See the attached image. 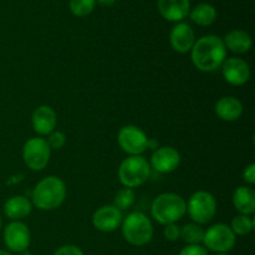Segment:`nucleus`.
Instances as JSON below:
<instances>
[{"label":"nucleus","instance_id":"9","mask_svg":"<svg viewBox=\"0 0 255 255\" xmlns=\"http://www.w3.org/2000/svg\"><path fill=\"white\" fill-rule=\"evenodd\" d=\"M117 142L122 151L129 156H142L147 149L148 137L139 127L127 125L119 131Z\"/></svg>","mask_w":255,"mask_h":255},{"label":"nucleus","instance_id":"26","mask_svg":"<svg viewBox=\"0 0 255 255\" xmlns=\"http://www.w3.org/2000/svg\"><path fill=\"white\" fill-rule=\"evenodd\" d=\"M46 142L49 144L50 149H60L66 143V136H65L64 132L54 131L49 134Z\"/></svg>","mask_w":255,"mask_h":255},{"label":"nucleus","instance_id":"34","mask_svg":"<svg viewBox=\"0 0 255 255\" xmlns=\"http://www.w3.org/2000/svg\"><path fill=\"white\" fill-rule=\"evenodd\" d=\"M1 226H2V221H1V217H0V229H1Z\"/></svg>","mask_w":255,"mask_h":255},{"label":"nucleus","instance_id":"10","mask_svg":"<svg viewBox=\"0 0 255 255\" xmlns=\"http://www.w3.org/2000/svg\"><path fill=\"white\" fill-rule=\"evenodd\" d=\"M4 243L10 253H21L27 251L31 243L29 227L21 221H14L4 229Z\"/></svg>","mask_w":255,"mask_h":255},{"label":"nucleus","instance_id":"6","mask_svg":"<svg viewBox=\"0 0 255 255\" xmlns=\"http://www.w3.org/2000/svg\"><path fill=\"white\" fill-rule=\"evenodd\" d=\"M187 213L193 223L203 226L209 223L217 214V201L213 194L206 191H197L187 202Z\"/></svg>","mask_w":255,"mask_h":255},{"label":"nucleus","instance_id":"7","mask_svg":"<svg viewBox=\"0 0 255 255\" xmlns=\"http://www.w3.org/2000/svg\"><path fill=\"white\" fill-rule=\"evenodd\" d=\"M236 243L237 236L224 223L213 224L204 231L203 247L214 254H227L236 247Z\"/></svg>","mask_w":255,"mask_h":255},{"label":"nucleus","instance_id":"35","mask_svg":"<svg viewBox=\"0 0 255 255\" xmlns=\"http://www.w3.org/2000/svg\"><path fill=\"white\" fill-rule=\"evenodd\" d=\"M214 255H228V254H214Z\"/></svg>","mask_w":255,"mask_h":255},{"label":"nucleus","instance_id":"11","mask_svg":"<svg viewBox=\"0 0 255 255\" xmlns=\"http://www.w3.org/2000/svg\"><path fill=\"white\" fill-rule=\"evenodd\" d=\"M124 216L119 208L110 204L102 206L92 214V226L102 233H111L121 227Z\"/></svg>","mask_w":255,"mask_h":255},{"label":"nucleus","instance_id":"13","mask_svg":"<svg viewBox=\"0 0 255 255\" xmlns=\"http://www.w3.org/2000/svg\"><path fill=\"white\" fill-rule=\"evenodd\" d=\"M179 163H181L179 152L171 146H162L153 151L149 166L158 173H171L178 168Z\"/></svg>","mask_w":255,"mask_h":255},{"label":"nucleus","instance_id":"33","mask_svg":"<svg viewBox=\"0 0 255 255\" xmlns=\"http://www.w3.org/2000/svg\"><path fill=\"white\" fill-rule=\"evenodd\" d=\"M20 255H32V254H31V252L24 251V252H21V253H20Z\"/></svg>","mask_w":255,"mask_h":255},{"label":"nucleus","instance_id":"4","mask_svg":"<svg viewBox=\"0 0 255 255\" xmlns=\"http://www.w3.org/2000/svg\"><path fill=\"white\" fill-rule=\"evenodd\" d=\"M125 241L133 247H144L153 238V226L148 217L142 212H133L124 218L121 224Z\"/></svg>","mask_w":255,"mask_h":255},{"label":"nucleus","instance_id":"32","mask_svg":"<svg viewBox=\"0 0 255 255\" xmlns=\"http://www.w3.org/2000/svg\"><path fill=\"white\" fill-rule=\"evenodd\" d=\"M0 255H14V254L10 253L9 251H4V249H0Z\"/></svg>","mask_w":255,"mask_h":255},{"label":"nucleus","instance_id":"20","mask_svg":"<svg viewBox=\"0 0 255 255\" xmlns=\"http://www.w3.org/2000/svg\"><path fill=\"white\" fill-rule=\"evenodd\" d=\"M233 204L239 213L251 217L255 212L254 189L246 186L238 187L233 193Z\"/></svg>","mask_w":255,"mask_h":255},{"label":"nucleus","instance_id":"25","mask_svg":"<svg viewBox=\"0 0 255 255\" xmlns=\"http://www.w3.org/2000/svg\"><path fill=\"white\" fill-rule=\"evenodd\" d=\"M96 5V0H70V10L77 17L91 14Z\"/></svg>","mask_w":255,"mask_h":255},{"label":"nucleus","instance_id":"27","mask_svg":"<svg viewBox=\"0 0 255 255\" xmlns=\"http://www.w3.org/2000/svg\"><path fill=\"white\" fill-rule=\"evenodd\" d=\"M163 236L168 242L179 241L181 239V227L177 226V223L167 224V226H164Z\"/></svg>","mask_w":255,"mask_h":255},{"label":"nucleus","instance_id":"24","mask_svg":"<svg viewBox=\"0 0 255 255\" xmlns=\"http://www.w3.org/2000/svg\"><path fill=\"white\" fill-rule=\"evenodd\" d=\"M134 198H136V194L132 188H121L120 191H117V193L115 194L114 198V206L116 208H119L120 211H126V209L131 208L134 203Z\"/></svg>","mask_w":255,"mask_h":255},{"label":"nucleus","instance_id":"31","mask_svg":"<svg viewBox=\"0 0 255 255\" xmlns=\"http://www.w3.org/2000/svg\"><path fill=\"white\" fill-rule=\"evenodd\" d=\"M101 6H112L115 4L116 0H96Z\"/></svg>","mask_w":255,"mask_h":255},{"label":"nucleus","instance_id":"3","mask_svg":"<svg viewBox=\"0 0 255 255\" xmlns=\"http://www.w3.org/2000/svg\"><path fill=\"white\" fill-rule=\"evenodd\" d=\"M187 213V202L176 193H162L151 204V216L157 223L167 226L181 221Z\"/></svg>","mask_w":255,"mask_h":255},{"label":"nucleus","instance_id":"29","mask_svg":"<svg viewBox=\"0 0 255 255\" xmlns=\"http://www.w3.org/2000/svg\"><path fill=\"white\" fill-rule=\"evenodd\" d=\"M54 255H85L84 252L76 246H72V244H66V246H62L55 252Z\"/></svg>","mask_w":255,"mask_h":255},{"label":"nucleus","instance_id":"21","mask_svg":"<svg viewBox=\"0 0 255 255\" xmlns=\"http://www.w3.org/2000/svg\"><path fill=\"white\" fill-rule=\"evenodd\" d=\"M189 17L199 26H209L217 19L216 7L208 2H201L189 11Z\"/></svg>","mask_w":255,"mask_h":255},{"label":"nucleus","instance_id":"23","mask_svg":"<svg viewBox=\"0 0 255 255\" xmlns=\"http://www.w3.org/2000/svg\"><path fill=\"white\" fill-rule=\"evenodd\" d=\"M231 229L236 236L244 237L248 236L254 228V221L249 216H244V214H238L234 217L231 222Z\"/></svg>","mask_w":255,"mask_h":255},{"label":"nucleus","instance_id":"15","mask_svg":"<svg viewBox=\"0 0 255 255\" xmlns=\"http://www.w3.org/2000/svg\"><path fill=\"white\" fill-rule=\"evenodd\" d=\"M57 124V116L54 109L47 105L36 107L32 112L31 125L34 131L40 136H49L55 131Z\"/></svg>","mask_w":255,"mask_h":255},{"label":"nucleus","instance_id":"16","mask_svg":"<svg viewBox=\"0 0 255 255\" xmlns=\"http://www.w3.org/2000/svg\"><path fill=\"white\" fill-rule=\"evenodd\" d=\"M157 6L162 17L172 22H181L191 11V0H158Z\"/></svg>","mask_w":255,"mask_h":255},{"label":"nucleus","instance_id":"22","mask_svg":"<svg viewBox=\"0 0 255 255\" xmlns=\"http://www.w3.org/2000/svg\"><path fill=\"white\" fill-rule=\"evenodd\" d=\"M204 229L197 223H187L181 228V239L187 246L203 243Z\"/></svg>","mask_w":255,"mask_h":255},{"label":"nucleus","instance_id":"17","mask_svg":"<svg viewBox=\"0 0 255 255\" xmlns=\"http://www.w3.org/2000/svg\"><path fill=\"white\" fill-rule=\"evenodd\" d=\"M216 115L226 122H234L243 115V104L234 96H224L217 101Z\"/></svg>","mask_w":255,"mask_h":255},{"label":"nucleus","instance_id":"5","mask_svg":"<svg viewBox=\"0 0 255 255\" xmlns=\"http://www.w3.org/2000/svg\"><path fill=\"white\" fill-rule=\"evenodd\" d=\"M149 162L143 156H129L119 167V179L126 188H137L151 176Z\"/></svg>","mask_w":255,"mask_h":255},{"label":"nucleus","instance_id":"2","mask_svg":"<svg viewBox=\"0 0 255 255\" xmlns=\"http://www.w3.org/2000/svg\"><path fill=\"white\" fill-rule=\"evenodd\" d=\"M66 198V186L61 178L49 176L41 179L31 191V203L40 211L57 209Z\"/></svg>","mask_w":255,"mask_h":255},{"label":"nucleus","instance_id":"18","mask_svg":"<svg viewBox=\"0 0 255 255\" xmlns=\"http://www.w3.org/2000/svg\"><path fill=\"white\" fill-rule=\"evenodd\" d=\"M32 211V203L25 196H12L4 203V214L10 221H21Z\"/></svg>","mask_w":255,"mask_h":255},{"label":"nucleus","instance_id":"28","mask_svg":"<svg viewBox=\"0 0 255 255\" xmlns=\"http://www.w3.org/2000/svg\"><path fill=\"white\" fill-rule=\"evenodd\" d=\"M178 255H208V251L202 244H192L182 248Z\"/></svg>","mask_w":255,"mask_h":255},{"label":"nucleus","instance_id":"30","mask_svg":"<svg viewBox=\"0 0 255 255\" xmlns=\"http://www.w3.org/2000/svg\"><path fill=\"white\" fill-rule=\"evenodd\" d=\"M243 179L246 181V183L253 186L255 183V164L251 163L243 172Z\"/></svg>","mask_w":255,"mask_h":255},{"label":"nucleus","instance_id":"12","mask_svg":"<svg viewBox=\"0 0 255 255\" xmlns=\"http://www.w3.org/2000/svg\"><path fill=\"white\" fill-rule=\"evenodd\" d=\"M222 74L229 85L242 86L251 79V67L246 60L241 57H231L222 65Z\"/></svg>","mask_w":255,"mask_h":255},{"label":"nucleus","instance_id":"14","mask_svg":"<svg viewBox=\"0 0 255 255\" xmlns=\"http://www.w3.org/2000/svg\"><path fill=\"white\" fill-rule=\"evenodd\" d=\"M196 42V35L193 29L187 22H177L169 34V44L174 51L179 54H187L192 50Z\"/></svg>","mask_w":255,"mask_h":255},{"label":"nucleus","instance_id":"1","mask_svg":"<svg viewBox=\"0 0 255 255\" xmlns=\"http://www.w3.org/2000/svg\"><path fill=\"white\" fill-rule=\"evenodd\" d=\"M191 60L202 72H213L222 67L227 59L223 39L217 35H206L196 40L191 51Z\"/></svg>","mask_w":255,"mask_h":255},{"label":"nucleus","instance_id":"8","mask_svg":"<svg viewBox=\"0 0 255 255\" xmlns=\"http://www.w3.org/2000/svg\"><path fill=\"white\" fill-rule=\"evenodd\" d=\"M51 157V149L46 139L41 137H32L24 143L22 147V161L25 166L31 171H42L46 168Z\"/></svg>","mask_w":255,"mask_h":255},{"label":"nucleus","instance_id":"19","mask_svg":"<svg viewBox=\"0 0 255 255\" xmlns=\"http://www.w3.org/2000/svg\"><path fill=\"white\" fill-rule=\"evenodd\" d=\"M223 42L226 45V49H228L229 51L237 55L247 54L252 49V45H253L251 35L241 29H234L229 31L224 36Z\"/></svg>","mask_w":255,"mask_h":255}]
</instances>
